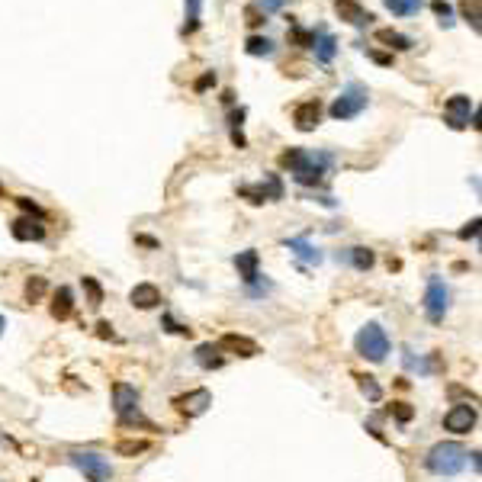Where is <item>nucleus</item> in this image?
Returning <instances> with one entry per match:
<instances>
[{"label": "nucleus", "instance_id": "27", "mask_svg": "<svg viewBox=\"0 0 482 482\" xmlns=\"http://www.w3.org/2000/svg\"><path fill=\"white\" fill-rule=\"evenodd\" d=\"M373 261H377V257H373L370 248H351V264H354L357 270H370Z\"/></svg>", "mask_w": 482, "mask_h": 482}, {"label": "nucleus", "instance_id": "3", "mask_svg": "<svg viewBox=\"0 0 482 482\" xmlns=\"http://www.w3.org/2000/svg\"><path fill=\"white\" fill-rule=\"evenodd\" d=\"M357 354L360 357H367L370 364H383L389 354V335H386V328L379 325V322H370V325H364L360 331H357Z\"/></svg>", "mask_w": 482, "mask_h": 482}, {"label": "nucleus", "instance_id": "18", "mask_svg": "<svg viewBox=\"0 0 482 482\" xmlns=\"http://www.w3.org/2000/svg\"><path fill=\"white\" fill-rule=\"evenodd\" d=\"M219 347H225V351H235L238 357H254V354H257V344H254L251 338H244V335H222Z\"/></svg>", "mask_w": 482, "mask_h": 482}, {"label": "nucleus", "instance_id": "13", "mask_svg": "<svg viewBox=\"0 0 482 482\" xmlns=\"http://www.w3.org/2000/svg\"><path fill=\"white\" fill-rule=\"evenodd\" d=\"M335 13L344 23H351V26H367L373 20V13H367L357 0H335Z\"/></svg>", "mask_w": 482, "mask_h": 482}, {"label": "nucleus", "instance_id": "37", "mask_svg": "<svg viewBox=\"0 0 482 482\" xmlns=\"http://www.w3.org/2000/svg\"><path fill=\"white\" fill-rule=\"evenodd\" d=\"M476 235H479V219H472L466 229H460V238H463V241H466V238H476Z\"/></svg>", "mask_w": 482, "mask_h": 482}, {"label": "nucleus", "instance_id": "14", "mask_svg": "<svg viewBox=\"0 0 482 482\" xmlns=\"http://www.w3.org/2000/svg\"><path fill=\"white\" fill-rule=\"evenodd\" d=\"M10 231L16 241H42L45 238V225L39 219H13Z\"/></svg>", "mask_w": 482, "mask_h": 482}, {"label": "nucleus", "instance_id": "6", "mask_svg": "<svg viewBox=\"0 0 482 482\" xmlns=\"http://www.w3.org/2000/svg\"><path fill=\"white\" fill-rule=\"evenodd\" d=\"M113 409L116 415H119V421L123 424H148L145 418H142V411H138V392L136 386H129V383H116L113 386Z\"/></svg>", "mask_w": 482, "mask_h": 482}, {"label": "nucleus", "instance_id": "8", "mask_svg": "<svg viewBox=\"0 0 482 482\" xmlns=\"http://www.w3.org/2000/svg\"><path fill=\"white\" fill-rule=\"evenodd\" d=\"M238 193L244 199H251L254 206H261V203H277V199H283V180L277 177V174H264V180L257 187H238Z\"/></svg>", "mask_w": 482, "mask_h": 482}, {"label": "nucleus", "instance_id": "16", "mask_svg": "<svg viewBox=\"0 0 482 482\" xmlns=\"http://www.w3.org/2000/svg\"><path fill=\"white\" fill-rule=\"evenodd\" d=\"M257 251H241V254H235V267H238V273H241V280L248 286H254L257 280H261V270H257Z\"/></svg>", "mask_w": 482, "mask_h": 482}, {"label": "nucleus", "instance_id": "40", "mask_svg": "<svg viewBox=\"0 0 482 482\" xmlns=\"http://www.w3.org/2000/svg\"><path fill=\"white\" fill-rule=\"evenodd\" d=\"M373 62H377V64H392V55H383V52H373Z\"/></svg>", "mask_w": 482, "mask_h": 482}, {"label": "nucleus", "instance_id": "31", "mask_svg": "<svg viewBox=\"0 0 482 482\" xmlns=\"http://www.w3.org/2000/svg\"><path fill=\"white\" fill-rule=\"evenodd\" d=\"M84 290H87V296H90V305H103V286L97 283L94 277H84Z\"/></svg>", "mask_w": 482, "mask_h": 482}, {"label": "nucleus", "instance_id": "10", "mask_svg": "<svg viewBox=\"0 0 482 482\" xmlns=\"http://www.w3.org/2000/svg\"><path fill=\"white\" fill-rule=\"evenodd\" d=\"M444 116H447V126L451 129H466L472 116V100L466 94H457L444 103Z\"/></svg>", "mask_w": 482, "mask_h": 482}, {"label": "nucleus", "instance_id": "26", "mask_svg": "<svg viewBox=\"0 0 482 482\" xmlns=\"http://www.w3.org/2000/svg\"><path fill=\"white\" fill-rule=\"evenodd\" d=\"M357 383H360V392H364V396H367L370 402H379V398H383V389H379V383H377L373 377L360 373V377H357Z\"/></svg>", "mask_w": 482, "mask_h": 482}, {"label": "nucleus", "instance_id": "1", "mask_svg": "<svg viewBox=\"0 0 482 482\" xmlns=\"http://www.w3.org/2000/svg\"><path fill=\"white\" fill-rule=\"evenodd\" d=\"M280 164L290 168V174L296 177V183H303V187H312V183H322L325 174L331 170L335 164V157L328 155V151H305V148H290L280 155Z\"/></svg>", "mask_w": 482, "mask_h": 482}, {"label": "nucleus", "instance_id": "42", "mask_svg": "<svg viewBox=\"0 0 482 482\" xmlns=\"http://www.w3.org/2000/svg\"><path fill=\"white\" fill-rule=\"evenodd\" d=\"M3 328H7V318H3V315H0V335H3Z\"/></svg>", "mask_w": 482, "mask_h": 482}, {"label": "nucleus", "instance_id": "34", "mask_svg": "<svg viewBox=\"0 0 482 482\" xmlns=\"http://www.w3.org/2000/svg\"><path fill=\"white\" fill-rule=\"evenodd\" d=\"M16 206H20L23 212H29V216H36V219H42V210H39V206H36V203H32L29 196H16Z\"/></svg>", "mask_w": 482, "mask_h": 482}, {"label": "nucleus", "instance_id": "22", "mask_svg": "<svg viewBox=\"0 0 482 482\" xmlns=\"http://www.w3.org/2000/svg\"><path fill=\"white\" fill-rule=\"evenodd\" d=\"M244 52L254 55V58H270V55L277 52V45H273L267 36H251V39L244 42Z\"/></svg>", "mask_w": 482, "mask_h": 482}, {"label": "nucleus", "instance_id": "2", "mask_svg": "<svg viewBox=\"0 0 482 482\" xmlns=\"http://www.w3.org/2000/svg\"><path fill=\"white\" fill-rule=\"evenodd\" d=\"M424 466H428L434 476H457V472L466 466V447L453 444V440H444V444H434L424 457Z\"/></svg>", "mask_w": 482, "mask_h": 482}, {"label": "nucleus", "instance_id": "30", "mask_svg": "<svg viewBox=\"0 0 482 482\" xmlns=\"http://www.w3.org/2000/svg\"><path fill=\"white\" fill-rule=\"evenodd\" d=\"M431 10L437 13L440 26H453V7L447 3V0H434V3H431Z\"/></svg>", "mask_w": 482, "mask_h": 482}, {"label": "nucleus", "instance_id": "25", "mask_svg": "<svg viewBox=\"0 0 482 482\" xmlns=\"http://www.w3.org/2000/svg\"><path fill=\"white\" fill-rule=\"evenodd\" d=\"M424 0H386V10L396 13V16H415L421 10Z\"/></svg>", "mask_w": 482, "mask_h": 482}, {"label": "nucleus", "instance_id": "9", "mask_svg": "<svg viewBox=\"0 0 482 482\" xmlns=\"http://www.w3.org/2000/svg\"><path fill=\"white\" fill-rule=\"evenodd\" d=\"M212 405V392L210 389H193L187 396H177L174 398V409L180 415H187V418H199V415H206V409Z\"/></svg>", "mask_w": 482, "mask_h": 482}, {"label": "nucleus", "instance_id": "21", "mask_svg": "<svg viewBox=\"0 0 482 482\" xmlns=\"http://www.w3.org/2000/svg\"><path fill=\"white\" fill-rule=\"evenodd\" d=\"M338 52V42H335V36H328V32H318V39H315V58L322 64H328L331 58H335Z\"/></svg>", "mask_w": 482, "mask_h": 482}, {"label": "nucleus", "instance_id": "36", "mask_svg": "<svg viewBox=\"0 0 482 482\" xmlns=\"http://www.w3.org/2000/svg\"><path fill=\"white\" fill-rule=\"evenodd\" d=\"M212 84H216V74H212V71H206V74H203V77H199V81H196V84H193V87H196L199 94H203V90H206V87H212Z\"/></svg>", "mask_w": 482, "mask_h": 482}, {"label": "nucleus", "instance_id": "38", "mask_svg": "<svg viewBox=\"0 0 482 482\" xmlns=\"http://www.w3.org/2000/svg\"><path fill=\"white\" fill-rule=\"evenodd\" d=\"M244 16H248V26H261V10H257V7H248V10H244Z\"/></svg>", "mask_w": 482, "mask_h": 482}, {"label": "nucleus", "instance_id": "7", "mask_svg": "<svg viewBox=\"0 0 482 482\" xmlns=\"http://www.w3.org/2000/svg\"><path fill=\"white\" fill-rule=\"evenodd\" d=\"M447 303H451V293H447V286L440 277H431L428 280V290H424V315H428V322H444V315H447Z\"/></svg>", "mask_w": 482, "mask_h": 482}, {"label": "nucleus", "instance_id": "17", "mask_svg": "<svg viewBox=\"0 0 482 482\" xmlns=\"http://www.w3.org/2000/svg\"><path fill=\"white\" fill-rule=\"evenodd\" d=\"M283 244L296 254V257H299V261H305V264H322V251H318V248H315L309 238H286Z\"/></svg>", "mask_w": 482, "mask_h": 482}, {"label": "nucleus", "instance_id": "43", "mask_svg": "<svg viewBox=\"0 0 482 482\" xmlns=\"http://www.w3.org/2000/svg\"><path fill=\"white\" fill-rule=\"evenodd\" d=\"M0 193H3V187H0Z\"/></svg>", "mask_w": 482, "mask_h": 482}, {"label": "nucleus", "instance_id": "24", "mask_svg": "<svg viewBox=\"0 0 482 482\" xmlns=\"http://www.w3.org/2000/svg\"><path fill=\"white\" fill-rule=\"evenodd\" d=\"M199 10H203V0H187V23H183V29H180L183 36H193V32L199 29V23H203L199 20V16H203Z\"/></svg>", "mask_w": 482, "mask_h": 482}, {"label": "nucleus", "instance_id": "11", "mask_svg": "<svg viewBox=\"0 0 482 482\" xmlns=\"http://www.w3.org/2000/svg\"><path fill=\"white\" fill-rule=\"evenodd\" d=\"M476 421H479V415H476L472 405H453V409L444 415V428L451 431V434H470V431L476 428Z\"/></svg>", "mask_w": 482, "mask_h": 482}, {"label": "nucleus", "instance_id": "23", "mask_svg": "<svg viewBox=\"0 0 482 482\" xmlns=\"http://www.w3.org/2000/svg\"><path fill=\"white\" fill-rule=\"evenodd\" d=\"M377 39L383 45H389V49H398V52H405V49L415 45L409 36H402V32H396V29H377Z\"/></svg>", "mask_w": 482, "mask_h": 482}, {"label": "nucleus", "instance_id": "19", "mask_svg": "<svg viewBox=\"0 0 482 482\" xmlns=\"http://www.w3.org/2000/svg\"><path fill=\"white\" fill-rule=\"evenodd\" d=\"M71 312H74V293L68 290V286H58V293L52 296V315L58 318V322H64Z\"/></svg>", "mask_w": 482, "mask_h": 482}, {"label": "nucleus", "instance_id": "5", "mask_svg": "<svg viewBox=\"0 0 482 482\" xmlns=\"http://www.w3.org/2000/svg\"><path fill=\"white\" fill-rule=\"evenodd\" d=\"M71 466L74 470L84 472L87 482H110L113 479V466H110V460H106L103 453L97 451H71Z\"/></svg>", "mask_w": 482, "mask_h": 482}, {"label": "nucleus", "instance_id": "41", "mask_svg": "<svg viewBox=\"0 0 482 482\" xmlns=\"http://www.w3.org/2000/svg\"><path fill=\"white\" fill-rule=\"evenodd\" d=\"M97 328H100V338H116L113 331H110V325H106V322H100V325H97Z\"/></svg>", "mask_w": 482, "mask_h": 482}, {"label": "nucleus", "instance_id": "32", "mask_svg": "<svg viewBox=\"0 0 482 482\" xmlns=\"http://www.w3.org/2000/svg\"><path fill=\"white\" fill-rule=\"evenodd\" d=\"M116 451L123 453V457H136V453H142V451H148V444L145 440H123Z\"/></svg>", "mask_w": 482, "mask_h": 482}, {"label": "nucleus", "instance_id": "20", "mask_svg": "<svg viewBox=\"0 0 482 482\" xmlns=\"http://www.w3.org/2000/svg\"><path fill=\"white\" fill-rule=\"evenodd\" d=\"M193 357H196V364L203 370H219L225 364V357L219 354V344H199Z\"/></svg>", "mask_w": 482, "mask_h": 482}, {"label": "nucleus", "instance_id": "4", "mask_svg": "<svg viewBox=\"0 0 482 482\" xmlns=\"http://www.w3.org/2000/svg\"><path fill=\"white\" fill-rule=\"evenodd\" d=\"M370 103V90L360 81H351V84L338 94V100L331 103V119H354V116H360L364 110H367Z\"/></svg>", "mask_w": 482, "mask_h": 482}, {"label": "nucleus", "instance_id": "39", "mask_svg": "<svg viewBox=\"0 0 482 482\" xmlns=\"http://www.w3.org/2000/svg\"><path fill=\"white\" fill-rule=\"evenodd\" d=\"M164 325H168V331H174V335H190V328H180L170 315H164Z\"/></svg>", "mask_w": 482, "mask_h": 482}, {"label": "nucleus", "instance_id": "33", "mask_svg": "<svg viewBox=\"0 0 482 482\" xmlns=\"http://www.w3.org/2000/svg\"><path fill=\"white\" fill-rule=\"evenodd\" d=\"M392 415H396V421H402V424H409L415 411H411V405H409V402H396V405H392Z\"/></svg>", "mask_w": 482, "mask_h": 482}, {"label": "nucleus", "instance_id": "15", "mask_svg": "<svg viewBox=\"0 0 482 482\" xmlns=\"http://www.w3.org/2000/svg\"><path fill=\"white\" fill-rule=\"evenodd\" d=\"M129 303L136 305V309H155V305H161V290L155 283H138V286H132Z\"/></svg>", "mask_w": 482, "mask_h": 482}, {"label": "nucleus", "instance_id": "29", "mask_svg": "<svg viewBox=\"0 0 482 482\" xmlns=\"http://www.w3.org/2000/svg\"><path fill=\"white\" fill-rule=\"evenodd\" d=\"M460 10L472 26V32H479V0H460Z\"/></svg>", "mask_w": 482, "mask_h": 482}, {"label": "nucleus", "instance_id": "12", "mask_svg": "<svg viewBox=\"0 0 482 482\" xmlns=\"http://www.w3.org/2000/svg\"><path fill=\"white\" fill-rule=\"evenodd\" d=\"M318 119H322V103L318 100H305V103H299L293 110V123L299 132H312L318 126Z\"/></svg>", "mask_w": 482, "mask_h": 482}, {"label": "nucleus", "instance_id": "28", "mask_svg": "<svg viewBox=\"0 0 482 482\" xmlns=\"http://www.w3.org/2000/svg\"><path fill=\"white\" fill-rule=\"evenodd\" d=\"M45 290H49L45 277H29V280H26V299H29V303H39L45 296Z\"/></svg>", "mask_w": 482, "mask_h": 482}, {"label": "nucleus", "instance_id": "35", "mask_svg": "<svg viewBox=\"0 0 482 482\" xmlns=\"http://www.w3.org/2000/svg\"><path fill=\"white\" fill-rule=\"evenodd\" d=\"M286 0H257V7H261L264 13H273V10H283Z\"/></svg>", "mask_w": 482, "mask_h": 482}]
</instances>
